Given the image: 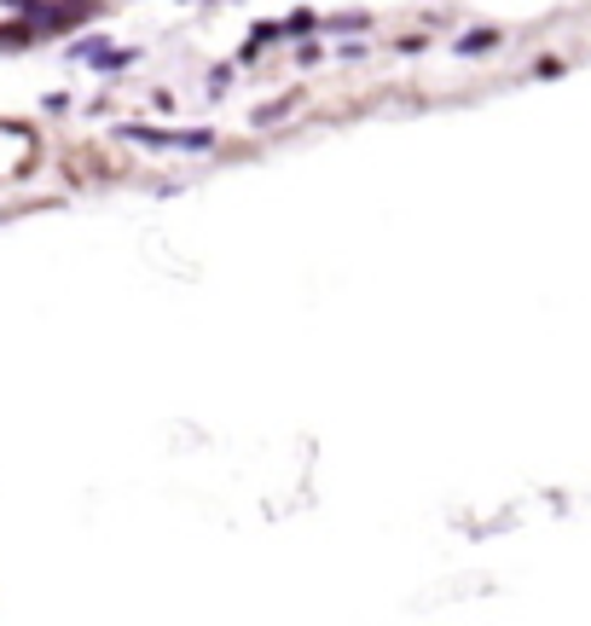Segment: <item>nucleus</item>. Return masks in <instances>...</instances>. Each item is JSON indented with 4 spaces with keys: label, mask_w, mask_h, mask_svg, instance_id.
Listing matches in <instances>:
<instances>
[{
    "label": "nucleus",
    "mask_w": 591,
    "mask_h": 626,
    "mask_svg": "<svg viewBox=\"0 0 591 626\" xmlns=\"http://www.w3.org/2000/svg\"><path fill=\"white\" fill-rule=\"evenodd\" d=\"M128 146H146V151H192V157H209L220 139L215 128H157V123H122L116 128Z\"/></svg>",
    "instance_id": "1"
},
{
    "label": "nucleus",
    "mask_w": 591,
    "mask_h": 626,
    "mask_svg": "<svg viewBox=\"0 0 591 626\" xmlns=\"http://www.w3.org/2000/svg\"><path fill=\"white\" fill-rule=\"evenodd\" d=\"M70 65H88L99 76H122V70H134L139 65V47H111L105 35H76V42L65 47Z\"/></svg>",
    "instance_id": "2"
},
{
    "label": "nucleus",
    "mask_w": 591,
    "mask_h": 626,
    "mask_svg": "<svg viewBox=\"0 0 591 626\" xmlns=\"http://www.w3.org/2000/svg\"><path fill=\"white\" fill-rule=\"evenodd\" d=\"M302 105H308V93H302V88H291V93L268 99V105H255V111H250V123H255L261 134H268V128H279V123H291V116H296Z\"/></svg>",
    "instance_id": "3"
},
{
    "label": "nucleus",
    "mask_w": 591,
    "mask_h": 626,
    "mask_svg": "<svg viewBox=\"0 0 591 626\" xmlns=\"http://www.w3.org/2000/svg\"><path fill=\"white\" fill-rule=\"evenodd\" d=\"M284 42V30H279V18H261V24H250V35H243V47H238V65H255L261 53H273Z\"/></svg>",
    "instance_id": "4"
},
{
    "label": "nucleus",
    "mask_w": 591,
    "mask_h": 626,
    "mask_svg": "<svg viewBox=\"0 0 591 626\" xmlns=\"http://www.w3.org/2000/svg\"><path fill=\"white\" fill-rule=\"evenodd\" d=\"M499 47H504V30H493V24H476V30H464L458 42H453L458 58H487V53H499Z\"/></svg>",
    "instance_id": "5"
},
{
    "label": "nucleus",
    "mask_w": 591,
    "mask_h": 626,
    "mask_svg": "<svg viewBox=\"0 0 591 626\" xmlns=\"http://www.w3.org/2000/svg\"><path fill=\"white\" fill-rule=\"evenodd\" d=\"M319 35H372V12H319Z\"/></svg>",
    "instance_id": "6"
},
{
    "label": "nucleus",
    "mask_w": 591,
    "mask_h": 626,
    "mask_svg": "<svg viewBox=\"0 0 591 626\" xmlns=\"http://www.w3.org/2000/svg\"><path fill=\"white\" fill-rule=\"evenodd\" d=\"M279 30H284V42H302V35H319V12H314V7H296V12H284V18H279Z\"/></svg>",
    "instance_id": "7"
},
{
    "label": "nucleus",
    "mask_w": 591,
    "mask_h": 626,
    "mask_svg": "<svg viewBox=\"0 0 591 626\" xmlns=\"http://www.w3.org/2000/svg\"><path fill=\"white\" fill-rule=\"evenodd\" d=\"M325 58H331V47H325V35H302L296 65H302V70H314V65H325Z\"/></svg>",
    "instance_id": "8"
},
{
    "label": "nucleus",
    "mask_w": 591,
    "mask_h": 626,
    "mask_svg": "<svg viewBox=\"0 0 591 626\" xmlns=\"http://www.w3.org/2000/svg\"><path fill=\"white\" fill-rule=\"evenodd\" d=\"M232 82H238V65L227 58V65H215L209 70V99H220V93H232Z\"/></svg>",
    "instance_id": "9"
},
{
    "label": "nucleus",
    "mask_w": 591,
    "mask_h": 626,
    "mask_svg": "<svg viewBox=\"0 0 591 626\" xmlns=\"http://www.w3.org/2000/svg\"><path fill=\"white\" fill-rule=\"evenodd\" d=\"M365 53H372V42H360V35H354V42H342V47H337V58H349V65H360Z\"/></svg>",
    "instance_id": "10"
},
{
    "label": "nucleus",
    "mask_w": 591,
    "mask_h": 626,
    "mask_svg": "<svg viewBox=\"0 0 591 626\" xmlns=\"http://www.w3.org/2000/svg\"><path fill=\"white\" fill-rule=\"evenodd\" d=\"M423 47H430V42H423V35H400V42H395V53H406V58H418Z\"/></svg>",
    "instance_id": "11"
},
{
    "label": "nucleus",
    "mask_w": 591,
    "mask_h": 626,
    "mask_svg": "<svg viewBox=\"0 0 591 626\" xmlns=\"http://www.w3.org/2000/svg\"><path fill=\"white\" fill-rule=\"evenodd\" d=\"M227 7H243V0H227Z\"/></svg>",
    "instance_id": "12"
},
{
    "label": "nucleus",
    "mask_w": 591,
    "mask_h": 626,
    "mask_svg": "<svg viewBox=\"0 0 591 626\" xmlns=\"http://www.w3.org/2000/svg\"><path fill=\"white\" fill-rule=\"evenodd\" d=\"M180 7H192V0H180Z\"/></svg>",
    "instance_id": "13"
}]
</instances>
